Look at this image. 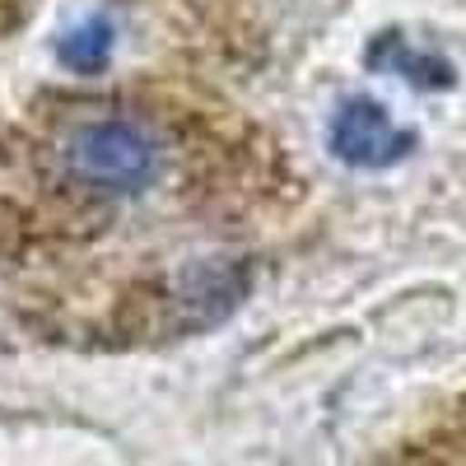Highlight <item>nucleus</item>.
<instances>
[{
	"label": "nucleus",
	"mask_w": 466,
	"mask_h": 466,
	"mask_svg": "<svg viewBox=\"0 0 466 466\" xmlns=\"http://www.w3.org/2000/svg\"><path fill=\"white\" fill-rule=\"evenodd\" d=\"M415 149V131L397 127L373 98H345L331 116V154L350 168H392Z\"/></svg>",
	"instance_id": "obj_2"
},
{
	"label": "nucleus",
	"mask_w": 466,
	"mask_h": 466,
	"mask_svg": "<svg viewBox=\"0 0 466 466\" xmlns=\"http://www.w3.org/2000/svg\"><path fill=\"white\" fill-rule=\"evenodd\" d=\"M56 56L61 66L70 70H98L107 56H112V24L103 15H89L80 24H70L61 37H56Z\"/></svg>",
	"instance_id": "obj_3"
},
{
	"label": "nucleus",
	"mask_w": 466,
	"mask_h": 466,
	"mask_svg": "<svg viewBox=\"0 0 466 466\" xmlns=\"http://www.w3.org/2000/svg\"><path fill=\"white\" fill-rule=\"evenodd\" d=\"M373 66H392L397 75H406V80H415V85H439V89H448L452 85V66L448 61H439V56H430V52H410L401 37H392L387 33L382 43L373 47V56H369Z\"/></svg>",
	"instance_id": "obj_4"
},
{
	"label": "nucleus",
	"mask_w": 466,
	"mask_h": 466,
	"mask_svg": "<svg viewBox=\"0 0 466 466\" xmlns=\"http://www.w3.org/2000/svg\"><path fill=\"white\" fill-rule=\"evenodd\" d=\"M66 173L98 197H136L159 173V145L145 127L122 116L85 122L66 140Z\"/></svg>",
	"instance_id": "obj_1"
}]
</instances>
